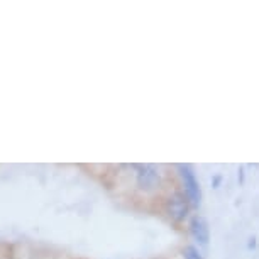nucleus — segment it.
Returning a JSON list of instances; mask_svg holds the SVG:
<instances>
[{"mask_svg": "<svg viewBox=\"0 0 259 259\" xmlns=\"http://www.w3.org/2000/svg\"><path fill=\"white\" fill-rule=\"evenodd\" d=\"M183 259H203L202 252H200V249L197 246H193V244H188V246L183 247Z\"/></svg>", "mask_w": 259, "mask_h": 259, "instance_id": "obj_5", "label": "nucleus"}, {"mask_svg": "<svg viewBox=\"0 0 259 259\" xmlns=\"http://www.w3.org/2000/svg\"><path fill=\"white\" fill-rule=\"evenodd\" d=\"M244 180H246V166L241 164L237 168V182H239V185H244Z\"/></svg>", "mask_w": 259, "mask_h": 259, "instance_id": "obj_6", "label": "nucleus"}, {"mask_svg": "<svg viewBox=\"0 0 259 259\" xmlns=\"http://www.w3.org/2000/svg\"><path fill=\"white\" fill-rule=\"evenodd\" d=\"M221 185H222V175L221 173L213 175L212 177V188H219Z\"/></svg>", "mask_w": 259, "mask_h": 259, "instance_id": "obj_7", "label": "nucleus"}, {"mask_svg": "<svg viewBox=\"0 0 259 259\" xmlns=\"http://www.w3.org/2000/svg\"><path fill=\"white\" fill-rule=\"evenodd\" d=\"M188 232L193 237V241H197L200 246H207L210 241V229L208 222L205 221L202 215H193L188 222Z\"/></svg>", "mask_w": 259, "mask_h": 259, "instance_id": "obj_4", "label": "nucleus"}, {"mask_svg": "<svg viewBox=\"0 0 259 259\" xmlns=\"http://www.w3.org/2000/svg\"><path fill=\"white\" fill-rule=\"evenodd\" d=\"M256 237H251V239H249V242H247V249H249V251H251V249H254V247H256Z\"/></svg>", "mask_w": 259, "mask_h": 259, "instance_id": "obj_8", "label": "nucleus"}, {"mask_svg": "<svg viewBox=\"0 0 259 259\" xmlns=\"http://www.w3.org/2000/svg\"><path fill=\"white\" fill-rule=\"evenodd\" d=\"M136 187L143 193H154L163 187V173L156 164H138L136 166Z\"/></svg>", "mask_w": 259, "mask_h": 259, "instance_id": "obj_1", "label": "nucleus"}, {"mask_svg": "<svg viewBox=\"0 0 259 259\" xmlns=\"http://www.w3.org/2000/svg\"><path fill=\"white\" fill-rule=\"evenodd\" d=\"M177 169H178L180 178H182L183 193L187 195V198L190 200L192 207H200V203H202V188H200L197 175H195V171L192 169V166L178 164Z\"/></svg>", "mask_w": 259, "mask_h": 259, "instance_id": "obj_3", "label": "nucleus"}, {"mask_svg": "<svg viewBox=\"0 0 259 259\" xmlns=\"http://www.w3.org/2000/svg\"><path fill=\"white\" fill-rule=\"evenodd\" d=\"M190 210H192V203L187 198V195L183 192H175L171 193L168 198L164 200V213L171 222L182 224L185 219H188Z\"/></svg>", "mask_w": 259, "mask_h": 259, "instance_id": "obj_2", "label": "nucleus"}]
</instances>
